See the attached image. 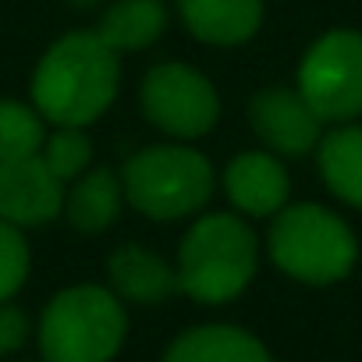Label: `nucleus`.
Listing matches in <instances>:
<instances>
[{"mask_svg": "<svg viewBox=\"0 0 362 362\" xmlns=\"http://www.w3.org/2000/svg\"><path fill=\"white\" fill-rule=\"evenodd\" d=\"M107 281L117 298L139 302V305H160L170 295H177V270L142 245H121L107 259Z\"/></svg>", "mask_w": 362, "mask_h": 362, "instance_id": "9b49d317", "label": "nucleus"}, {"mask_svg": "<svg viewBox=\"0 0 362 362\" xmlns=\"http://www.w3.org/2000/svg\"><path fill=\"white\" fill-rule=\"evenodd\" d=\"M29 242L22 228L0 221V305L11 302L29 277Z\"/></svg>", "mask_w": 362, "mask_h": 362, "instance_id": "6ab92c4d", "label": "nucleus"}, {"mask_svg": "<svg viewBox=\"0 0 362 362\" xmlns=\"http://www.w3.org/2000/svg\"><path fill=\"white\" fill-rule=\"evenodd\" d=\"M355 256H358V245L348 224L316 203L284 206L270 224L274 267L302 284L344 281L355 267Z\"/></svg>", "mask_w": 362, "mask_h": 362, "instance_id": "39448f33", "label": "nucleus"}, {"mask_svg": "<svg viewBox=\"0 0 362 362\" xmlns=\"http://www.w3.org/2000/svg\"><path fill=\"white\" fill-rule=\"evenodd\" d=\"M320 174L337 199L362 210V124H348L320 139Z\"/></svg>", "mask_w": 362, "mask_h": 362, "instance_id": "dca6fc26", "label": "nucleus"}, {"mask_svg": "<svg viewBox=\"0 0 362 362\" xmlns=\"http://www.w3.org/2000/svg\"><path fill=\"white\" fill-rule=\"evenodd\" d=\"M40 156L61 181H75L93 160V142L86 139L82 128H57L54 135H47Z\"/></svg>", "mask_w": 362, "mask_h": 362, "instance_id": "a211bd4d", "label": "nucleus"}, {"mask_svg": "<svg viewBox=\"0 0 362 362\" xmlns=\"http://www.w3.org/2000/svg\"><path fill=\"white\" fill-rule=\"evenodd\" d=\"M29 337V316L18 305H0V355H11Z\"/></svg>", "mask_w": 362, "mask_h": 362, "instance_id": "aec40b11", "label": "nucleus"}, {"mask_svg": "<svg viewBox=\"0 0 362 362\" xmlns=\"http://www.w3.org/2000/svg\"><path fill=\"white\" fill-rule=\"evenodd\" d=\"M249 121L256 135L274 153H284V156H302L323 139L320 135L323 121L313 114V107L302 100L298 89H284V86H270L256 93L249 103Z\"/></svg>", "mask_w": 362, "mask_h": 362, "instance_id": "1a4fd4ad", "label": "nucleus"}, {"mask_svg": "<svg viewBox=\"0 0 362 362\" xmlns=\"http://www.w3.org/2000/svg\"><path fill=\"white\" fill-rule=\"evenodd\" d=\"M121 86L117 54L93 33H68L40 57L33 107L57 128H89L107 114Z\"/></svg>", "mask_w": 362, "mask_h": 362, "instance_id": "f257e3e1", "label": "nucleus"}, {"mask_svg": "<svg viewBox=\"0 0 362 362\" xmlns=\"http://www.w3.org/2000/svg\"><path fill=\"white\" fill-rule=\"evenodd\" d=\"M256 259L259 245L242 217H199L177 249V288L203 305H224L252 284Z\"/></svg>", "mask_w": 362, "mask_h": 362, "instance_id": "f03ea898", "label": "nucleus"}, {"mask_svg": "<svg viewBox=\"0 0 362 362\" xmlns=\"http://www.w3.org/2000/svg\"><path fill=\"white\" fill-rule=\"evenodd\" d=\"M298 93L320 121H355L362 114V33L320 36L302 57Z\"/></svg>", "mask_w": 362, "mask_h": 362, "instance_id": "423d86ee", "label": "nucleus"}, {"mask_svg": "<svg viewBox=\"0 0 362 362\" xmlns=\"http://www.w3.org/2000/svg\"><path fill=\"white\" fill-rule=\"evenodd\" d=\"M47 142V128L36 107L18 100H0V163L40 156Z\"/></svg>", "mask_w": 362, "mask_h": 362, "instance_id": "f3484780", "label": "nucleus"}, {"mask_svg": "<svg viewBox=\"0 0 362 362\" xmlns=\"http://www.w3.org/2000/svg\"><path fill=\"white\" fill-rule=\"evenodd\" d=\"M160 362H274L267 344L235 323H203L177 334Z\"/></svg>", "mask_w": 362, "mask_h": 362, "instance_id": "f8f14e48", "label": "nucleus"}, {"mask_svg": "<svg viewBox=\"0 0 362 362\" xmlns=\"http://www.w3.org/2000/svg\"><path fill=\"white\" fill-rule=\"evenodd\" d=\"M128 337V313L103 284L57 291L40 316L43 362H110Z\"/></svg>", "mask_w": 362, "mask_h": 362, "instance_id": "7ed1b4c3", "label": "nucleus"}, {"mask_svg": "<svg viewBox=\"0 0 362 362\" xmlns=\"http://www.w3.org/2000/svg\"><path fill=\"white\" fill-rule=\"evenodd\" d=\"M163 29H167L163 0H114L96 25V36L114 54H128V50H146L149 43H156Z\"/></svg>", "mask_w": 362, "mask_h": 362, "instance_id": "2eb2a0df", "label": "nucleus"}, {"mask_svg": "<svg viewBox=\"0 0 362 362\" xmlns=\"http://www.w3.org/2000/svg\"><path fill=\"white\" fill-rule=\"evenodd\" d=\"M100 0H71V8H78V11H86V8H96Z\"/></svg>", "mask_w": 362, "mask_h": 362, "instance_id": "412c9836", "label": "nucleus"}, {"mask_svg": "<svg viewBox=\"0 0 362 362\" xmlns=\"http://www.w3.org/2000/svg\"><path fill=\"white\" fill-rule=\"evenodd\" d=\"M121 189L132 210L149 221H177L214 196V167L192 146H149L124 163Z\"/></svg>", "mask_w": 362, "mask_h": 362, "instance_id": "20e7f679", "label": "nucleus"}, {"mask_svg": "<svg viewBox=\"0 0 362 362\" xmlns=\"http://www.w3.org/2000/svg\"><path fill=\"white\" fill-rule=\"evenodd\" d=\"M124 203V189H121V177L110 167H96L82 177H75L71 192H64V214L71 221L75 231L82 235H100L107 231Z\"/></svg>", "mask_w": 362, "mask_h": 362, "instance_id": "4468645a", "label": "nucleus"}, {"mask_svg": "<svg viewBox=\"0 0 362 362\" xmlns=\"http://www.w3.org/2000/svg\"><path fill=\"white\" fill-rule=\"evenodd\" d=\"M64 210V181L43 156L0 163V221L15 228H43Z\"/></svg>", "mask_w": 362, "mask_h": 362, "instance_id": "6e6552de", "label": "nucleus"}, {"mask_svg": "<svg viewBox=\"0 0 362 362\" xmlns=\"http://www.w3.org/2000/svg\"><path fill=\"white\" fill-rule=\"evenodd\" d=\"M185 29L210 47L249 43L263 25V0H177Z\"/></svg>", "mask_w": 362, "mask_h": 362, "instance_id": "ddd939ff", "label": "nucleus"}, {"mask_svg": "<svg viewBox=\"0 0 362 362\" xmlns=\"http://www.w3.org/2000/svg\"><path fill=\"white\" fill-rule=\"evenodd\" d=\"M288 170L270 153H242L224 170L228 199L249 217H274L288 203Z\"/></svg>", "mask_w": 362, "mask_h": 362, "instance_id": "9d476101", "label": "nucleus"}, {"mask_svg": "<svg viewBox=\"0 0 362 362\" xmlns=\"http://www.w3.org/2000/svg\"><path fill=\"white\" fill-rule=\"evenodd\" d=\"M142 114L170 139H199L221 117V96L206 75L189 64H156L139 89Z\"/></svg>", "mask_w": 362, "mask_h": 362, "instance_id": "0eeeda50", "label": "nucleus"}]
</instances>
